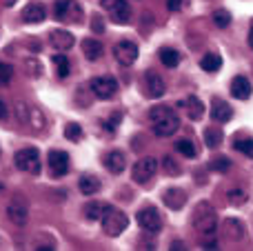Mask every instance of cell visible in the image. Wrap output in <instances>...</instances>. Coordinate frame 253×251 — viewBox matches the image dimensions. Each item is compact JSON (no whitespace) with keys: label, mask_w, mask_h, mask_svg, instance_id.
<instances>
[{"label":"cell","mask_w":253,"mask_h":251,"mask_svg":"<svg viewBox=\"0 0 253 251\" xmlns=\"http://www.w3.org/2000/svg\"><path fill=\"white\" fill-rule=\"evenodd\" d=\"M149 120H151V125H153V133L160 138L173 136L180 127L178 114H175L171 107H165V105L153 107V109L149 111Z\"/></svg>","instance_id":"cell-1"},{"label":"cell","mask_w":253,"mask_h":251,"mask_svg":"<svg viewBox=\"0 0 253 251\" xmlns=\"http://www.w3.org/2000/svg\"><path fill=\"white\" fill-rule=\"evenodd\" d=\"M191 222H193V227L205 236H213L215 229H218V218H215V211L209 203L198 205L193 216H191Z\"/></svg>","instance_id":"cell-2"},{"label":"cell","mask_w":253,"mask_h":251,"mask_svg":"<svg viewBox=\"0 0 253 251\" xmlns=\"http://www.w3.org/2000/svg\"><path fill=\"white\" fill-rule=\"evenodd\" d=\"M126 227H129V218H126V213L123 209H118V207L105 209V213H102V229H105L107 236L116 238V236L123 234Z\"/></svg>","instance_id":"cell-3"},{"label":"cell","mask_w":253,"mask_h":251,"mask_svg":"<svg viewBox=\"0 0 253 251\" xmlns=\"http://www.w3.org/2000/svg\"><path fill=\"white\" fill-rule=\"evenodd\" d=\"M16 167L25 173H31V176H38L42 165H40V151L36 147H27V149H20L16 154Z\"/></svg>","instance_id":"cell-4"},{"label":"cell","mask_w":253,"mask_h":251,"mask_svg":"<svg viewBox=\"0 0 253 251\" xmlns=\"http://www.w3.org/2000/svg\"><path fill=\"white\" fill-rule=\"evenodd\" d=\"M53 13H56V20L65 22V25L83 20V7L76 0H58L56 7H53Z\"/></svg>","instance_id":"cell-5"},{"label":"cell","mask_w":253,"mask_h":251,"mask_svg":"<svg viewBox=\"0 0 253 251\" xmlns=\"http://www.w3.org/2000/svg\"><path fill=\"white\" fill-rule=\"evenodd\" d=\"M156 171H158V160L151 158V156H144V158H140L138 163L133 165L131 178H133L138 185H147V182H151V178L156 176Z\"/></svg>","instance_id":"cell-6"},{"label":"cell","mask_w":253,"mask_h":251,"mask_svg":"<svg viewBox=\"0 0 253 251\" xmlns=\"http://www.w3.org/2000/svg\"><path fill=\"white\" fill-rule=\"evenodd\" d=\"M102 7L111 13V20L116 25H126L131 20V9L126 0H102Z\"/></svg>","instance_id":"cell-7"},{"label":"cell","mask_w":253,"mask_h":251,"mask_svg":"<svg viewBox=\"0 0 253 251\" xmlns=\"http://www.w3.org/2000/svg\"><path fill=\"white\" fill-rule=\"evenodd\" d=\"M135 220L144 231H151V234H158L162 229V218L153 207H142L138 211V216H135Z\"/></svg>","instance_id":"cell-8"},{"label":"cell","mask_w":253,"mask_h":251,"mask_svg":"<svg viewBox=\"0 0 253 251\" xmlns=\"http://www.w3.org/2000/svg\"><path fill=\"white\" fill-rule=\"evenodd\" d=\"M91 91L93 96H98L100 100H107V98H111L116 91H118V83H116L111 76H98V78L91 80Z\"/></svg>","instance_id":"cell-9"},{"label":"cell","mask_w":253,"mask_h":251,"mask_svg":"<svg viewBox=\"0 0 253 251\" xmlns=\"http://www.w3.org/2000/svg\"><path fill=\"white\" fill-rule=\"evenodd\" d=\"M114 56L123 67L133 65V62L138 60V44L131 42V40H120L114 47Z\"/></svg>","instance_id":"cell-10"},{"label":"cell","mask_w":253,"mask_h":251,"mask_svg":"<svg viewBox=\"0 0 253 251\" xmlns=\"http://www.w3.org/2000/svg\"><path fill=\"white\" fill-rule=\"evenodd\" d=\"M142 89L147 98H160L165 93V80L156 74V71H149L142 78Z\"/></svg>","instance_id":"cell-11"},{"label":"cell","mask_w":253,"mask_h":251,"mask_svg":"<svg viewBox=\"0 0 253 251\" xmlns=\"http://www.w3.org/2000/svg\"><path fill=\"white\" fill-rule=\"evenodd\" d=\"M49 169H51L53 178H60L69 171V156L65 151H49Z\"/></svg>","instance_id":"cell-12"},{"label":"cell","mask_w":253,"mask_h":251,"mask_svg":"<svg viewBox=\"0 0 253 251\" xmlns=\"http://www.w3.org/2000/svg\"><path fill=\"white\" fill-rule=\"evenodd\" d=\"M49 42H51V47L56 49V51H69V49L76 44V40L69 31L53 29V31H49Z\"/></svg>","instance_id":"cell-13"},{"label":"cell","mask_w":253,"mask_h":251,"mask_svg":"<svg viewBox=\"0 0 253 251\" xmlns=\"http://www.w3.org/2000/svg\"><path fill=\"white\" fill-rule=\"evenodd\" d=\"M102 165H105V169L111 173H123L126 167V158L123 151H109V154L102 158Z\"/></svg>","instance_id":"cell-14"},{"label":"cell","mask_w":253,"mask_h":251,"mask_svg":"<svg viewBox=\"0 0 253 251\" xmlns=\"http://www.w3.org/2000/svg\"><path fill=\"white\" fill-rule=\"evenodd\" d=\"M251 83L249 78H245V76H236V78L231 80V93L238 98V100H247V98H251Z\"/></svg>","instance_id":"cell-15"},{"label":"cell","mask_w":253,"mask_h":251,"mask_svg":"<svg viewBox=\"0 0 253 251\" xmlns=\"http://www.w3.org/2000/svg\"><path fill=\"white\" fill-rule=\"evenodd\" d=\"M231 116H233L231 105H227L224 100H218V98H215L213 105H211V118H213V123H229Z\"/></svg>","instance_id":"cell-16"},{"label":"cell","mask_w":253,"mask_h":251,"mask_svg":"<svg viewBox=\"0 0 253 251\" xmlns=\"http://www.w3.org/2000/svg\"><path fill=\"white\" fill-rule=\"evenodd\" d=\"M180 107H184V111H187V116L191 120H200L202 116H205V105H202V100L198 96H189L184 102H178Z\"/></svg>","instance_id":"cell-17"},{"label":"cell","mask_w":253,"mask_h":251,"mask_svg":"<svg viewBox=\"0 0 253 251\" xmlns=\"http://www.w3.org/2000/svg\"><path fill=\"white\" fill-rule=\"evenodd\" d=\"M162 203H165V207L169 209H182V205L187 203V194H184L182 189H167L165 194H162Z\"/></svg>","instance_id":"cell-18"},{"label":"cell","mask_w":253,"mask_h":251,"mask_svg":"<svg viewBox=\"0 0 253 251\" xmlns=\"http://www.w3.org/2000/svg\"><path fill=\"white\" fill-rule=\"evenodd\" d=\"M22 20L29 22V25H38V22H42V20H44V9H42V4H38V2L27 4V7L22 9Z\"/></svg>","instance_id":"cell-19"},{"label":"cell","mask_w":253,"mask_h":251,"mask_svg":"<svg viewBox=\"0 0 253 251\" xmlns=\"http://www.w3.org/2000/svg\"><path fill=\"white\" fill-rule=\"evenodd\" d=\"M83 51H84V58L87 60H98L105 51V44L96 38H84L83 40Z\"/></svg>","instance_id":"cell-20"},{"label":"cell","mask_w":253,"mask_h":251,"mask_svg":"<svg viewBox=\"0 0 253 251\" xmlns=\"http://www.w3.org/2000/svg\"><path fill=\"white\" fill-rule=\"evenodd\" d=\"M78 187H80V194H84V196H93V194H98V191L102 189V182L98 180L96 176H80V180H78Z\"/></svg>","instance_id":"cell-21"},{"label":"cell","mask_w":253,"mask_h":251,"mask_svg":"<svg viewBox=\"0 0 253 251\" xmlns=\"http://www.w3.org/2000/svg\"><path fill=\"white\" fill-rule=\"evenodd\" d=\"M224 236H227L229 240H242V236H245L242 222L240 220H233V218L224 220Z\"/></svg>","instance_id":"cell-22"},{"label":"cell","mask_w":253,"mask_h":251,"mask_svg":"<svg viewBox=\"0 0 253 251\" xmlns=\"http://www.w3.org/2000/svg\"><path fill=\"white\" fill-rule=\"evenodd\" d=\"M7 216L11 218L16 225H25V222H27V209H25V205L11 203V205L7 207Z\"/></svg>","instance_id":"cell-23"},{"label":"cell","mask_w":253,"mask_h":251,"mask_svg":"<svg viewBox=\"0 0 253 251\" xmlns=\"http://www.w3.org/2000/svg\"><path fill=\"white\" fill-rule=\"evenodd\" d=\"M200 67L205 71H209V74H213V71H218L220 67H222V58H220L218 53H205L200 60Z\"/></svg>","instance_id":"cell-24"},{"label":"cell","mask_w":253,"mask_h":251,"mask_svg":"<svg viewBox=\"0 0 253 251\" xmlns=\"http://www.w3.org/2000/svg\"><path fill=\"white\" fill-rule=\"evenodd\" d=\"M105 205L98 203V200H93V203L84 205V216H87V220H102V213H105Z\"/></svg>","instance_id":"cell-25"},{"label":"cell","mask_w":253,"mask_h":251,"mask_svg":"<svg viewBox=\"0 0 253 251\" xmlns=\"http://www.w3.org/2000/svg\"><path fill=\"white\" fill-rule=\"evenodd\" d=\"M53 65H56V74L60 76V78H67V76H69L71 65H69L65 53H56V56H53Z\"/></svg>","instance_id":"cell-26"},{"label":"cell","mask_w":253,"mask_h":251,"mask_svg":"<svg viewBox=\"0 0 253 251\" xmlns=\"http://www.w3.org/2000/svg\"><path fill=\"white\" fill-rule=\"evenodd\" d=\"M160 60L165 62L167 67H178L180 65V53L175 51V49H171V47H167V49H160Z\"/></svg>","instance_id":"cell-27"},{"label":"cell","mask_w":253,"mask_h":251,"mask_svg":"<svg viewBox=\"0 0 253 251\" xmlns=\"http://www.w3.org/2000/svg\"><path fill=\"white\" fill-rule=\"evenodd\" d=\"M205 142H207V147H209V149H215V147L222 142V133H220L218 129H213V127L205 129Z\"/></svg>","instance_id":"cell-28"},{"label":"cell","mask_w":253,"mask_h":251,"mask_svg":"<svg viewBox=\"0 0 253 251\" xmlns=\"http://www.w3.org/2000/svg\"><path fill=\"white\" fill-rule=\"evenodd\" d=\"M162 169H165V173L167 176H171V178H175V176H180V165L175 163V158H171V156H165L162 158Z\"/></svg>","instance_id":"cell-29"},{"label":"cell","mask_w":253,"mask_h":251,"mask_svg":"<svg viewBox=\"0 0 253 251\" xmlns=\"http://www.w3.org/2000/svg\"><path fill=\"white\" fill-rule=\"evenodd\" d=\"M175 149H178L182 156H187V158H196V147H193V142L187 140V138L175 142Z\"/></svg>","instance_id":"cell-30"},{"label":"cell","mask_w":253,"mask_h":251,"mask_svg":"<svg viewBox=\"0 0 253 251\" xmlns=\"http://www.w3.org/2000/svg\"><path fill=\"white\" fill-rule=\"evenodd\" d=\"M233 149L242 151V154L253 158V138H242V140H233Z\"/></svg>","instance_id":"cell-31"},{"label":"cell","mask_w":253,"mask_h":251,"mask_svg":"<svg viewBox=\"0 0 253 251\" xmlns=\"http://www.w3.org/2000/svg\"><path fill=\"white\" fill-rule=\"evenodd\" d=\"M65 138L67 140H80V138H83V127H80L78 123H69L65 127Z\"/></svg>","instance_id":"cell-32"},{"label":"cell","mask_w":253,"mask_h":251,"mask_svg":"<svg viewBox=\"0 0 253 251\" xmlns=\"http://www.w3.org/2000/svg\"><path fill=\"white\" fill-rule=\"evenodd\" d=\"M213 22L224 29V27L231 25V13H229L227 9H218V11H213Z\"/></svg>","instance_id":"cell-33"},{"label":"cell","mask_w":253,"mask_h":251,"mask_svg":"<svg viewBox=\"0 0 253 251\" xmlns=\"http://www.w3.org/2000/svg\"><path fill=\"white\" fill-rule=\"evenodd\" d=\"M229 167H231V160L224 158V156H220V158H215L209 163V169H213V171H227Z\"/></svg>","instance_id":"cell-34"},{"label":"cell","mask_w":253,"mask_h":251,"mask_svg":"<svg viewBox=\"0 0 253 251\" xmlns=\"http://www.w3.org/2000/svg\"><path fill=\"white\" fill-rule=\"evenodd\" d=\"M247 198H249V196L245 194V189H231L229 191V203L231 205H245Z\"/></svg>","instance_id":"cell-35"},{"label":"cell","mask_w":253,"mask_h":251,"mask_svg":"<svg viewBox=\"0 0 253 251\" xmlns=\"http://www.w3.org/2000/svg\"><path fill=\"white\" fill-rule=\"evenodd\" d=\"M11 74L13 69L9 65H4V62H0V87H4V84H9V80H11Z\"/></svg>","instance_id":"cell-36"},{"label":"cell","mask_w":253,"mask_h":251,"mask_svg":"<svg viewBox=\"0 0 253 251\" xmlns=\"http://www.w3.org/2000/svg\"><path fill=\"white\" fill-rule=\"evenodd\" d=\"M167 7H169L171 11H178V9L182 7V0H167Z\"/></svg>","instance_id":"cell-37"},{"label":"cell","mask_w":253,"mask_h":251,"mask_svg":"<svg viewBox=\"0 0 253 251\" xmlns=\"http://www.w3.org/2000/svg\"><path fill=\"white\" fill-rule=\"evenodd\" d=\"M4 118H7V105L0 100V120H4Z\"/></svg>","instance_id":"cell-38"},{"label":"cell","mask_w":253,"mask_h":251,"mask_svg":"<svg viewBox=\"0 0 253 251\" xmlns=\"http://www.w3.org/2000/svg\"><path fill=\"white\" fill-rule=\"evenodd\" d=\"M91 29H96V31H102V22H100V18H96V20L91 22Z\"/></svg>","instance_id":"cell-39"},{"label":"cell","mask_w":253,"mask_h":251,"mask_svg":"<svg viewBox=\"0 0 253 251\" xmlns=\"http://www.w3.org/2000/svg\"><path fill=\"white\" fill-rule=\"evenodd\" d=\"M249 47L253 49V20H251V27H249Z\"/></svg>","instance_id":"cell-40"},{"label":"cell","mask_w":253,"mask_h":251,"mask_svg":"<svg viewBox=\"0 0 253 251\" xmlns=\"http://www.w3.org/2000/svg\"><path fill=\"white\" fill-rule=\"evenodd\" d=\"M171 249H173V251H178V249H184V243H178V240H175V243L171 245Z\"/></svg>","instance_id":"cell-41"},{"label":"cell","mask_w":253,"mask_h":251,"mask_svg":"<svg viewBox=\"0 0 253 251\" xmlns=\"http://www.w3.org/2000/svg\"><path fill=\"white\" fill-rule=\"evenodd\" d=\"M2 4H4V7H13V4H16V0H2Z\"/></svg>","instance_id":"cell-42"}]
</instances>
